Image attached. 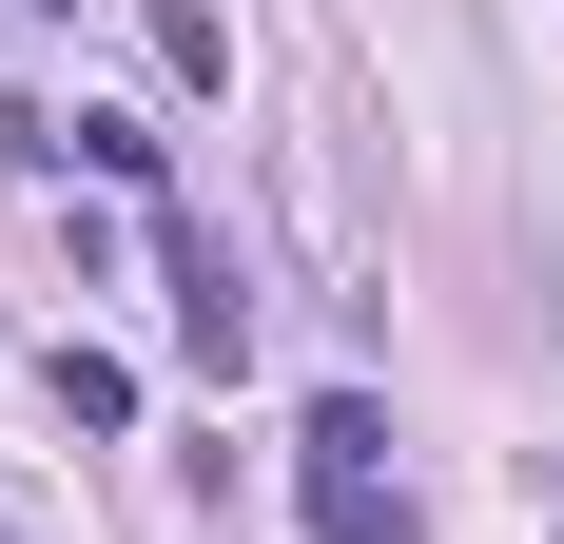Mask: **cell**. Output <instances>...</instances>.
I'll return each instance as SVG.
<instances>
[{"mask_svg": "<svg viewBox=\"0 0 564 544\" xmlns=\"http://www.w3.org/2000/svg\"><path fill=\"white\" fill-rule=\"evenodd\" d=\"M0 544H20V525H0Z\"/></svg>", "mask_w": 564, "mask_h": 544, "instance_id": "6", "label": "cell"}, {"mask_svg": "<svg viewBox=\"0 0 564 544\" xmlns=\"http://www.w3.org/2000/svg\"><path fill=\"white\" fill-rule=\"evenodd\" d=\"M292 505H312V544H409V487H390V467H292Z\"/></svg>", "mask_w": 564, "mask_h": 544, "instance_id": "2", "label": "cell"}, {"mask_svg": "<svg viewBox=\"0 0 564 544\" xmlns=\"http://www.w3.org/2000/svg\"><path fill=\"white\" fill-rule=\"evenodd\" d=\"M156 78H195V98L234 78V20H215V0H156Z\"/></svg>", "mask_w": 564, "mask_h": 544, "instance_id": "4", "label": "cell"}, {"mask_svg": "<svg viewBox=\"0 0 564 544\" xmlns=\"http://www.w3.org/2000/svg\"><path fill=\"white\" fill-rule=\"evenodd\" d=\"M156 253H175V350H195V370H253V292H234V253L195 215H156Z\"/></svg>", "mask_w": 564, "mask_h": 544, "instance_id": "1", "label": "cell"}, {"mask_svg": "<svg viewBox=\"0 0 564 544\" xmlns=\"http://www.w3.org/2000/svg\"><path fill=\"white\" fill-rule=\"evenodd\" d=\"M58 409H78V428H137V370H117L98 330H58Z\"/></svg>", "mask_w": 564, "mask_h": 544, "instance_id": "3", "label": "cell"}, {"mask_svg": "<svg viewBox=\"0 0 564 544\" xmlns=\"http://www.w3.org/2000/svg\"><path fill=\"white\" fill-rule=\"evenodd\" d=\"M370 447H390V409H370V389H332V409L292 428V467H370Z\"/></svg>", "mask_w": 564, "mask_h": 544, "instance_id": "5", "label": "cell"}]
</instances>
